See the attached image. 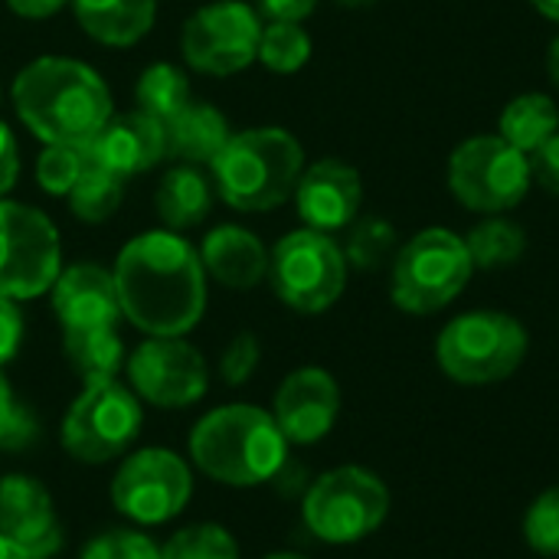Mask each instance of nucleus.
Wrapping results in <instances>:
<instances>
[{
  "label": "nucleus",
  "instance_id": "nucleus-1",
  "mask_svg": "<svg viewBox=\"0 0 559 559\" xmlns=\"http://www.w3.org/2000/svg\"><path fill=\"white\" fill-rule=\"evenodd\" d=\"M121 318L147 337H183L206 311V272L200 252L174 229L134 236L115 259Z\"/></svg>",
  "mask_w": 559,
  "mask_h": 559
},
{
  "label": "nucleus",
  "instance_id": "nucleus-2",
  "mask_svg": "<svg viewBox=\"0 0 559 559\" xmlns=\"http://www.w3.org/2000/svg\"><path fill=\"white\" fill-rule=\"evenodd\" d=\"M10 102L26 131L43 144L85 147L115 115L105 79L88 62L69 56L26 62L10 85Z\"/></svg>",
  "mask_w": 559,
  "mask_h": 559
},
{
  "label": "nucleus",
  "instance_id": "nucleus-3",
  "mask_svg": "<svg viewBox=\"0 0 559 559\" xmlns=\"http://www.w3.org/2000/svg\"><path fill=\"white\" fill-rule=\"evenodd\" d=\"M193 465L219 485L252 488L272 481L288 459V439L272 413L233 403L206 413L190 432Z\"/></svg>",
  "mask_w": 559,
  "mask_h": 559
},
{
  "label": "nucleus",
  "instance_id": "nucleus-4",
  "mask_svg": "<svg viewBox=\"0 0 559 559\" xmlns=\"http://www.w3.org/2000/svg\"><path fill=\"white\" fill-rule=\"evenodd\" d=\"M305 170L301 141L275 124L236 131L210 164L219 200L239 213H269L295 197Z\"/></svg>",
  "mask_w": 559,
  "mask_h": 559
},
{
  "label": "nucleus",
  "instance_id": "nucleus-5",
  "mask_svg": "<svg viewBox=\"0 0 559 559\" xmlns=\"http://www.w3.org/2000/svg\"><path fill=\"white\" fill-rule=\"evenodd\" d=\"M527 347L531 337L518 318L504 311H468L442 328L436 360L462 386H491L518 373Z\"/></svg>",
  "mask_w": 559,
  "mask_h": 559
},
{
  "label": "nucleus",
  "instance_id": "nucleus-6",
  "mask_svg": "<svg viewBox=\"0 0 559 559\" xmlns=\"http://www.w3.org/2000/svg\"><path fill=\"white\" fill-rule=\"evenodd\" d=\"M472 255L459 233L432 226L416 233L396 255L390 275L393 305L406 314H436L449 308L472 282Z\"/></svg>",
  "mask_w": 559,
  "mask_h": 559
},
{
  "label": "nucleus",
  "instance_id": "nucleus-7",
  "mask_svg": "<svg viewBox=\"0 0 559 559\" xmlns=\"http://www.w3.org/2000/svg\"><path fill=\"white\" fill-rule=\"evenodd\" d=\"M390 514V491L383 478L360 465H341L324 472L305 495V527L334 547L360 544L383 527Z\"/></svg>",
  "mask_w": 559,
  "mask_h": 559
},
{
  "label": "nucleus",
  "instance_id": "nucleus-8",
  "mask_svg": "<svg viewBox=\"0 0 559 559\" xmlns=\"http://www.w3.org/2000/svg\"><path fill=\"white\" fill-rule=\"evenodd\" d=\"M344 249L318 229H295L269 252V282L282 305L301 314L328 311L347 285Z\"/></svg>",
  "mask_w": 559,
  "mask_h": 559
},
{
  "label": "nucleus",
  "instance_id": "nucleus-9",
  "mask_svg": "<svg viewBox=\"0 0 559 559\" xmlns=\"http://www.w3.org/2000/svg\"><path fill=\"white\" fill-rule=\"evenodd\" d=\"M531 183V157L501 134L468 138L449 157V190L472 213L501 216L527 197Z\"/></svg>",
  "mask_w": 559,
  "mask_h": 559
},
{
  "label": "nucleus",
  "instance_id": "nucleus-10",
  "mask_svg": "<svg viewBox=\"0 0 559 559\" xmlns=\"http://www.w3.org/2000/svg\"><path fill=\"white\" fill-rule=\"evenodd\" d=\"M144 423L134 390L118 380L85 383L62 419V449L85 465H105L131 449Z\"/></svg>",
  "mask_w": 559,
  "mask_h": 559
},
{
  "label": "nucleus",
  "instance_id": "nucleus-11",
  "mask_svg": "<svg viewBox=\"0 0 559 559\" xmlns=\"http://www.w3.org/2000/svg\"><path fill=\"white\" fill-rule=\"evenodd\" d=\"M62 272L56 223L16 200H0V295L13 301L39 298Z\"/></svg>",
  "mask_w": 559,
  "mask_h": 559
},
{
  "label": "nucleus",
  "instance_id": "nucleus-12",
  "mask_svg": "<svg viewBox=\"0 0 559 559\" xmlns=\"http://www.w3.org/2000/svg\"><path fill=\"white\" fill-rule=\"evenodd\" d=\"M262 16L242 0H213L190 13L180 33L183 62L203 75H236L259 56Z\"/></svg>",
  "mask_w": 559,
  "mask_h": 559
},
{
  "label": "nucleus",
  "instance_id": "nucleus-13",
  "mask_svg": "<svg viewBox=\"0 0 559 559\" xmlns=\"http://www.w3.org/2000/svg\"><path fill=\"white\" fill-rule=\"evenodd\" d=\"M193 495L187 462L170 449H141L111 478V504L134 524L174 521Z\"/></svg>",
  "mask_w": 559,
  "mask_h": 559
},
{
  "label": "nucleus",
  "instance_id": "nucleus-14",
  "mask_svg": "<svg viewBox=\"0 0 559 559\" xmlns=\"http://www.w3.org/2000/svg\"><path fill=\"white\" fill-rule=\"evenodd\" d=\"M124 367L134 396L160 409L193 406L210 386L203 354L183 337H147Z\"/></svg>",
  "mask_w": 559,
  "mask_h": 559
},
{
  "label": "nucleus",
  "instance_id": "nucleus-15",
  "mask_svg": "<svg viewBox=\"0 0 559 559\" xmlns=\"http://www.w3.org/2000/svg\"><path fill=\"white\" fill-rule=\"evenodd\" d=\"M272 416L288 445H314L341 416V386L328 370L301 367L282 380Z\"/></svg>",
  "mask_w": 559,
  "mask_h": 559
},
{
  "label": "nucleus",
  "instance_id": "nucleus-16",
  "mask_svg": "<svg viewBox=\"0 0 559 559\" xmlns=\"http://www.w3.org/2000/svg\"><path fill=\"white\" fill-rule=\"evenodd\" d=\"M360 203H364L360 174H357V167H350L337 157H324V160L305 167L298 177L295 206L308 229H318L328 236L337 229H347L357 219Z\"/></svg>",
  "mask_w": 559,
  "mask_h": 559
},
{
  "label": "nucleus",
  "instance_id": "nucleus-17",
  "mask_svg": "<svg viewBox=\"0 0 559 559\" xmlns=\"http://www.w3.org/2000/svg\"><path fill=\"white\" fill-rule=\"evenodd\" d=\"M0 534L29 559H49L62 550V527L49 491L26 475L0 481Z\"/></svg>",
  "mask_w": 559,
  "mask_h": 559
},
{
  "label": "nucleus",
  "instance_id": "nucleus-18",
  "mask_svg": "<svg viewBox=\"0 0 559 559\" xmlns=\"http://www.w3.org/2000/svg\"><path fill=\"white\" fill-rule=\"evenodd\" d=\"M85 157L121 180L138 177L160 160H167V141H164V124L147 118L144 111H121L111 115L102 131L85 144Z\"/></svg>",
  "mask_w": 559,
  "mask_h": 559
},
{
  "label": "nucleus",
  "instance_id": "nucleus-19",
  "mask_svg": "<svg viewBox=\"0 0 559 559\" xmlns=\"http://www.w3.org/2000/svg\"><path fill=\"white\" fill-rule=\"evenodd\" d=\"M49 292L62 331L118 328L121 321V301L111 269H102L95 262H75L59 272Z\"/></svg>",
  "mask_w": 559,
  "mask_h": 559
},
{
  "label": "nucleus",
  "instance_id": "nucleus-20",
  "mask_svg": "<svg viewBox=\"0 0 559 559\" xmlns=\"http://www.w3.org/2000/svg\"><path fill=\"white\" fill-rule=\"evenodd\" d=\"M197 252H200L203 272L223 288L249 292L262 278H269V249L246 226L226 223V226L210 229Z\"/></svg>",
  "mask_w": 559,
  "mask_h": 559
},
{
  "label": "nucleus",
  "instance_id": "nucleus-21",
  "mask_svg": "<svg viewBox=\"0 0 559 559\" xmlns=\"http://www.w3.org/2000/svg\"><path fill=\"white\" fill-rule=\"evenodd\" d=\"M233 138L226 115L210 102H190L164 124L167 157L190 167H210Z\"/></svg>",
  "mask_w": 559,
  "mask_h": 559
},
{
  "label": "nucleus",
  "instance_id": "nucleus-22",
  "mask_svg": "<svg viewBox=\"0 0 559 559\" xmlns=\"http://www.w3.org/2000/svg\"><path fill=\"white\" fill-rule=\"evenodd\" d=\"M69 7L95 43L115 49L141 43L157 20V0H72Z\"/></svg>",
  "mask_w": 559,
  "mask_h": 559
},
{
  "label": "nucleus",
  "instance_id": "nucleus-23",
  "mask_svg": "<svg viewBox=\"0 0 559 559\" xmlns=\"http://www.w3.org/2000/svg\"><path fill=\"white\" fill-rule=\"evenodd\" d=\"M154 206H157L164 229H174V233L193 229L210 216L213 180L200 167L177 164L174 170H167L160 177L157 193H154Z\"/></svg>",
  "mask_w": 559,
  "mask_h": 559
},
{
  "label": "nucleus",
  "instance_id": "nucleus-24",
  "mask_svg": "<svg viewBox=\"0 0 559 559\" xmlns=\"http://www.w3.org/2000/svg\"><path fill=\"white\" fill-rule=\"evenodd\" d=\"M557 131L559 108L557 102L544 92H524V95L511 98L498 118V134L527 157L534 151H540Z\"/></svg>",
  "mask_w": 559,
  "mask_h": 559
},
{
  "label": "nucleus",
  "instance_id": "nucleus-25",
  "mask_svg": "<svg viewBox=\"0 0 559 559\" xmlns=\"http://www.w3.org/2000/svg\"><path fill=\"white\" fill-rule=\"evenodd\" d=\"M62 354L82 383L115 380L124 367V341L118 328H79L62 331Z\"/></svg>",
  "mask_w": 559,
  "mask_h": 559
},
{
  "label": "nucleus",
  "instance_id": "nucleus-26",
  "mask_svg": "<svg viewBox=\"0 0 559 559\" xmlns=\"http://www.w3.org/2000/svg\"><path fill=\"white\" fill-rule=\"evenodd\" d=\"M134 102H138V111L167 124L174 115H180L193 102L190 79L174 62H154L141 72V79L134 85Z\"/></svg>",
  "mask_w": 559,
  "mask_h": 559
},
{
  "label": "nucleus",
  "instance_id": "nucleus-27",
  "mask_svg": "<svg viewBox=\"0 0 559 559\" xmlns=\"http://www.w3.org/2000/svg\"><path fill=\"white\" fill-rule=\"evenodd\" d=\"M66 200H69V210H72L75 219L98 226V223H105V219H111L118 213V206L124 200V180L118 174H111V170L88 160L85 170L79 174V180L72 183Z\"/></svg>",
  "mask_w": 559,
  "mask_h": 559
},
{
  "label": "nucleus",
  "instance_id": "nucleus-28",
  "mask_svg": "<svg viewBox=\"0 0 559 559\" xmlns=\"http://www.w3.org/2000/svg\"><path fill=\"white\" fill-rule=\"evenodd\" d=\"M465 246H468L475 269L495 272V269H508V265L521 262V255L527 249V236L518 223H511L504 216H488L465 236Z\"/></svg>",
  "mask_w": 559,
  "mask_h": 559
},
{
  "label": "nucleus",
  "instance_id": "nucleus-29",
  "mask_svg": "<svg viewBox=\"0 0 559 559\" xmlns=\"http://www.w3.org/2000/svg\"><path fill=\"white\" fill-rule=\"evenodd\" d=\"M269 72L292 75L308 66L311 59V36L301 23L292 20H269L259 36V56Z\"/></svg>",
  "mask_w": 559,
  "mask_h": 559
},
{
  "label": "nucleus",
  "instance_id": "nucleus-30",
  "mask_svg": "<svg viewBox=\"0 0 559 559\" xmlns=\"http://www.w3.org/2000/svg\"><path fill=\"white\" fill-rule=\"evenodd\" d=\"M160 559H239V547L219 524H190L160 547Z\"/></svg>",
  "mask_w": 559,
  "mask_h": 559
},
{
  "label": "nucleus",
  "instance_id": "nucleus-31",
  "mask_svg": "<svg viewBox=\"0 0 559 559\" xmlns=\"http://www.w3.org/2000/svg\"><path fill=\"white\" fill-rule=\"evenodd\" d=\"M396 249V229L386 219H354L347 236V265L354 269H377L383 265Z\"/></svg>",
  "mask_w": 559,
  "mask_h": 559
},
{
  "label": "nucleus",
  "instance_id": "nucleus-32",
  "mask_svg": "<svg viewBox=\"0 0 559 559\" xmlns=\"http://www.w3.org/2000/svg\"><path fill=\"white\" fill-rule=\"evenodd\" d=\"M88 157L85 147H69V144H46L43 154L36 157V183L49 197H69L72 183L85 170Z\"/></svg>",
  "mask_w": 559,
  "mask_h": 559
},
{
  "label": "nucleus",
  "instance_id": "nucleus-33",
  "mask_svg": "<svg viewBox=\"0 0 559 559\" xmlns=\"http://www.w3.org/2000/svg\"><path fill=\"white\" fill-rule=\"evenodd\" d=\"M524 540L540 557H559V485L534 498L524 514Z\"/></svg>",
  "mask_w": 559,
  "mask_h": 559
},
{
  "label": "nucleus",
  "instance_id": "nucleus-34",
  "mask_svg": "<svg viewBox=\"0 0 559 559\" xmlns=\"http://www.w3.org/2000/svg\"><path fill=\"white\" fill-rule=\"evenodd\" d=\"M36 439V419L20 406L13 386L0 373V449H23Z\"/></svg>",
  "mask_w": 559,
  "mask_h": 559
},
{
  "label": "nucleus",
  "instance_id": "nucleus-35",
  "mask_svg": "<svg viewBox=\"0 0 559 559\" xmlns=\"http://www.w3.org/2000/svg\"><path fill=\"white\" fill-rule=\"evenodd\" d=\"M82 559H160V547L138 531H111L95 537Z\"/></svg>",
  "mask_w": 559,
  "mask_h": 559
},
{
  "label": "nucleus",
  "instance_id": "nucleus-36",
  "mask_svg": "<svg viewBox=\"0 0 559 559\" xmlns=\"http://www.w3.org/2000/svg\"><path fill=\"white\" fill-rule=\"evenodd\" d=\"M259 360H262L259 337L249 334V331H242V334H236V337L226 344V350H223V357H219V377H223L229 386H242V383H249V377L255 373Z\"/></svg>",
  "mask_w": 559,
  "mask_h": 559
},
{
  "label": "nucleus",
  "instance_id": "nucleus-37",
  "mask_svg": "<svg viewBox=\"0 0 559 559\" xmlns=\"http://www.w3.org/2000/svg\"><path fill=\"white\" fill-rule=\"evenodd\" d=\"M23 344V314L13 298L0 295V367L16 357Z\"/></svg>",
  "mask_w": 559,
  "mask_h": 559
},
{
  "label": "nucleus",
  "instance_id": "nucleus-38",
  "mask_svg": "<svg viewBox=\"0 0 559 559\" xmlns=\"http://www.w3.org/2000/svg\"><path fill=\"white\" fill-rule=\"evenodd\" d=\"M531 174H534V180L544 190H550V193L559 197V131L540 151L531 154Z\"/></svg>",
  "mask_w": 559,
  "mask_h": 559
},
{
  "label": "nucleus",
  "instance_id": "nucleus-39",
  "mask_svg": "<svg viewBox=\"0 0 559 559\" xmlns=\"http://www.w3.org/2000/svg\"><path fill=\"white\" fill-rule=\"evenodd\" d=\"M20 177V147L7 121H0V200L13 190Z\"/></svg>",
  "mask_w": 559,
  "mask_h": 559
},
{
  "label": "nucleus",
  "instance_id": "nucleus-40",
  "mask_svg": "<svg viewBox=\"0 0 559 559\" xmlns=\"http://www.w3.org/2000/svg\"><path fill=\"white\" fill-rule=\"evenodd\" d=\"M318 7V0H255V10L265 13L269 20H292L301 23L305 16H311Z\"/></svg>",
  "mask_w": 559,
  "mask_h": 559
},
{
  "label": "nucleus",
  "instance_id": "nucleus-41",
  "mask_svg": "<svg viewBox=\"0 0 559 559\" xmlns=\"http://www.w3.org/2000/svg\"><path fill=\"white\" fill-rule=\"evenodd\" d=\"M72 0H7V7L20 16V20H49L56 16L62 7H69Z\"/></svg>",
  "mask_w": 559,
  "mask_h": 559
},
{
  "label": "nucleus",
  "instance_id": "nucleus-42",
  "mask_svg": "<svg viewBox=\"0 0 559 559\" xmlns=\"http://www.w3.org/2000/svg\"><path fill=\"white\" fill-rule=\"evenodd\" d=\"M547 72H550L554 85L559 88V33L554 36V43H550V52H547Z\"/></svg>",
  "mask_w": 559,
  "mask_h": 559
},
{
  "label": "nucleus",
  "instance_id": "nucleus-43",
  "mask_svg": "<svg viewBox=\"0 0 559 559\" xmlns=\"http://www.w3.org/2000/svg\"><path fill=\"white\" fill-rule=\"evenodd\" d=\"M0 559H29V557H26V554H23L10 537H3V534H0Z\"/></svg>",
  "mask_w": 559,
  "mask_h": 559
},
{
  "label": "nucleus",
  "instance_id": "nucleus-44",
  "mask_svg": "<svg viewBox=\"0 0 559 559\" xmlns=\"http://www.w3.org/2000/svg\"><path fill=\"white\" fill-rule=\"evenodd\" d=\"M547 20H554V23H559V0H531Z\"/></svg>",
  "mask_w": 559,
  "mask_h": 559
},
{
  "label": "nucleus",
  "instance_id": "nucleus-45",
  "mask_svg": "<svg viewBox=\"0 0 559 559\" xmlns=\"http://www.w3.org/2000/svg\"><path fill=\"white\" fill-rule=\"evenodd\" d=\"M341 7H370V3H377V0H337Z\"/></svg>",
  "mask_w": 559,
  "mask_h": 559
},
{
  "label": "nucleus",
  "instance_id": "nucleus-46",
  "mask_svg": "<svg viewBox=\"0 0 559 559\" xmlns=\"http://www.w3.org/2000/svg\"><path fill=\"white\" fill-rule=\"evenodd\" d=\"M265 559H308V557H301V554H272V557H265Z\"/></svg>",
  "mask_w": 559,
  "mask_h": 559
},
{
  "label": "nucleus",
  "instance_id": "nucleus-47",
  "mask_svg": "<svg viewBox=\"0 0 559 559\" xmlns=\"http://www.w3.org/2000/svg\"><path fill=\"white\" fill-rule=\"evenodd\" d=\"M0 102H3V88H0Z\"/></svg>",
  "mask_w": 559,
  "mask_h": 559
}]
</instances>
